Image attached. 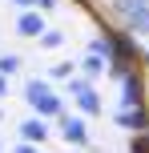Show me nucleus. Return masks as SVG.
Segmentation results:
<instances>
[{"mask_svg":"<svg viewBox=\"0 0 149 153\" xmlns=\"http://www.w3.org/2000/svg\"><path fill=\"white\" fill-rule=\"evenodd\" d=\"M24 101H28V109L36 117H44V121H56V117L64 113V97L48 81H40V76H32V81L24 85Z\"/></svg>","mask_w":149,"mask_h":153,"instance_id":"obj_1","label":"nucleus"},{"mask_svg":"<svg viewBox=\"0 0 149 153\" xmlns=\"http://www.w3.org/2000/svg\"><path fill=\"white\" fill-rule=\"evenodd\" d=\"M61 141L64 145H89V125L85 117H73V113H61Z\"/></svg>","mask_w":149,"mask_h":153,"instance_id":"obj_2","label":"nucleus"},{"mask_svg":"<svg viewBox=\"0 0 149 153\" xmlns=\"http://www.w3.org/2000/svg\"><path fill=\"white\" fill-rule=\"evenodd\" d=\"M137 105H145V81H141V73L129 69L121 76V109H137Z\"/></svg>","mask_w":149,"mask_h":153,"instance_id":"obj_3","label":"nucleus"},{"mask_svg":"<svg viewBox=\"0 0 149 153\" xmlns=\"http://www.w3.org/2000/svg\"><path fill=\"white\" fill-rule=\"evenodd\" d=\"M44 28H48V24H44V12H36V8H20V16H16V36L36 40Z\"/></svg>","mask_w":149,"mask_h":153,"instance_id":"obj_4","label":"nucleus"},{"mask_svg":"<svg viewBox=\"0 0 149 153\" xmlns=\"http://www.w3.org/2000/svg\"><path fill=\"white\" fill-rule=\"evenodd\" d=\"M113 121H117L121 129H133V133H145V129H149L145 105H137V109H117V113H113Z\"/></svg>","mask_w":149,"mask_h":153,"instance_id":"obj_5","label":"nucleus"},{"mask_svg":"<svg viewBox=\"0 0 149 153\" xmlns=\"http://www.w3.org/2000/svg\"><path fill=\"white\" fill-rule=\"evenodd\" d=\"M44 137H48V121L32 113L28 121L20 125V141H28V145H44Z\"/></svg>","mask_w":149,"mask_h":153,"instance_id":"obj_6","label":"nucleus"},{"mask_svg":"<svg viewBox=\"0 0 149 153\" xmlns=\"http://www.w3.org/2000/svg\"><path fill=\"white\" fill-rule=\"evenodd\" d=\"M73 101H77L81 117H97V113H105V101H101V93H97L93 85H89V89L81 93V97H73Z\"/></svg>","mask_w":149,"mask_h":153,"instance_id":"obj_7","label":"nucleus"},{"mask_svg":"<svg viewBox=\"0 0 149 153\" xmlns=\"http://www.w3.org/2000/svg\"><path fill=\"white\" fill-rule=\"evenodd\" d=\"M141 8H149V4H145V0H109V12H113V16H117V20H121V24H125V20H129V16H137V12H141Z\"/></svg>","mask_w":149,"mask_h":153,"instance_id":"obj_8","label":"nucleus"},{"mask_svg":"<svg viewBox=\"0 0 149 153\" xmlns=\"http://www.w3.org/2000/svg\"><path fill=\"white\" fill-rule=\"evenodd\" d=\"M105 69H109V61L97 53H85L81 56V76H89V81H97V76H105Z\"/></svg>","mask_w":149,"mask_h":153,"instance_id":"obj_9","label":"nucleus"},{"mask_svg":"<svg viewBox=\"0 0 149 153\" xmlns=\"http://www.w3.org/2000/svg\"><path fill=\"white\" fill-rule=\"evenodd\" d=\"M125 32H129V36H149V8H141V12H137V16H129V20H125Z\"/></svg>","mask_w":149,"mask_h":153,"instance_id":"obj_10","label":"nucleus"},{"mask_svg":"<svg viewBox=\"0 0 149 153\" xmlns=\"http://www.w3.org/2000/svg\"><path fill=\"white\" fill-rule=\"evenodd\" d=\"M36 40H40V48H61V45H64V32H61V28H44Z\"/></svg>","mask_w":149,"mask_h":153,"instance_id":"obj_11","label":"nucleus"},{"mask_svg":"<svg viewBox=\"0 0 149 153\" xmlns=\"http://www.w3.org/2000/svg\"><path fill=\"white\" fill-rule=\"evenodd\" d=\"M16 69H20V56L16 53H0V76H12Z\"/></svg>","mask_w":149,"mask_h":153,"instance_id":"obj_12","label":"nucleus"},{"mask_svg":"<svg viewBox=\"0 0 149 153\" xmlns=\"http://www.w3.org/2000/svg\"><path fill=\"white\" fill-rule=\"evenodd\" d=\"M89 85H93L89 76H77V73H73V76H69V93H64V97H81V93H85Z\"/></svg>","mask_w":149,"mask_h":153,"instance_id":"obj_13","label":"nucleus"},{"mask_svg":"<svg viewBox=\"0 0 149 153\" xmlns=\"http://www.w3.org/2000/svg\"><path fill=\"white\" fill-rule=\"evenodd\" d=\"M48 76H53V81H69V76H73V61H61V65H53V73H48Z\"/></svg>","mask_w":149,"mask_h":153,"instance_id":"obj_14","label":"nucleus"},{"mask_svg":"<svg viewBox=\"0 0 149 153\" xmlns=\"http://www.w3.org/2000/svg\"><path fill=\"white\" fill-rule=\"evenodd\" d=\"M89 53H97V56H105V36H97V40H89Z\"/></svg>","mask_w":149,"mask_h":153,"instance_id":"obj_15","label":"nucleus"},{"mask_svg":"<svg viewBox=\"0 0 149 153\" xmlns=\"http://www.w3.org/2000/svg\"><path fill=\"white\" fill-rule=\"evenodd\" d=\"M16 153H44L40 145H28V141H20V145H16Z\"/></svg>","mask_w":149,"mask_h":153,"instance_id":"obj_16","label":"nucleus"},{"mask_svg":"<svg viewBox=\"0 0 149 153\" xmlns=\"http://www.w3.org/2000/svg\"><path fill=\"white\" fill-rule=\"evenodd\" d=\"M4 93H8V76H0V97H4Z\"/></svg>","mask_w":149,"mask_h":153,"instance_id":"obj_17","label":"nucleus"},{"mask_svg":"<svg viewBox=\"0 0 149 153\" xmlns=\"http://www.w3.org/2000/svg\"><path fill=\"white\" fill-rule=\"evenodd\" d=\"M145 65H149V48H145Z\"/></svg>","mask_w":149,"mask_h":153,"instance_id":"obj_18","label":"nucleus"},{"mask_svg":"<svg viewBox=\"0 0 149 153\" xmlns=\"http://www.w3.org/2000/svg\"><path fill=\"white\" fill-rule=\"evenodd\" d=\"M77 4H85V0H77Z\"/></svg>","mask_w":149,"mask_h":153,"instance_id":"obj_19","label":"nucleus"},{"mask_svg":"<svg viewBox=\"0 0 149 153\" xmlns=\"http://www.w3.org/2000/svg\"><path fill=\"white\" fill-rule=\"evenodd\" d=\"M145 4H149V0H145Z\"/></svg>","mask_w":149,"mask_h":153,"instance_id":"obj_20","label":"nucleus"},{"mask_svg":"<svg viewBox=\"0 0 149 153\" xmlns=\"http://www.w3.org/2000/svg\"><path fill=\"white\" fill-rule=\"evenodd\" d=\"M145 133H149V129H145Z\"/></svg>","mask_w":149,"mask_h":153,"instance_id":"obj_21","label":"nucleus"}]
</instances>
